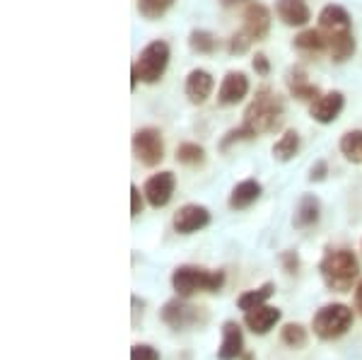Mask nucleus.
<instances>
[{
    "label": "nucleus",
    "instance_id": "5701e85b",
    "mask_svg": "<svg viewBox=\"0 0 362 360\" xmlns=\"http://www.w3.org/2000/svg\"><path fill=\"white\" fill-rule=\"evenodd\" d=\"M300 153V133L297 131H285L273 145V158L278 162H290L295 160V155Z\"/></svg>",
    "mask_w": 362,
    "mask_h": 360
},
{
    "label": "nucleus",
    "instance_id": "7c9ffc66",
    "mask_svg": "<svg viewBox=\"0 0 362 360\" xmlns=\"http://www.w3.org/2000/svg\"><path fill=\"white\" fill-rule=\"evenodd\" d=\"M131 360H160V353L150 344H136L131 348Z\"/></svg>",
    "mask_w": 362,
    "mask_h": 360
},
{
    "label": "nucleus",
    "instance_id": "e433bc0d",
    "mask_svg": "<svg viewBox=\"0 0 362 360\" xmlns=\"http://www.w3.org/2000/svg\"><path fill=\"white\" fill-rule=\"evenodd\" d=\"M355 310H358L362 317V281L355 286Z\"/></svg>",
    "mask_w": 362,
    "mask_h": 360
},
{
    "label": "nucleus",
    "instance_id": "412c9836",
    "mask_svg": "<svg viewBox=\"0 0 362 360\" xmlns=\"http://www.w3.org/2000/svg\"><path fill=\"white\" fill-rule=\"evenodd\" d=\"M276 293V283H264L261 288H254V290H247V293H242L237 298V307L242 312H251V310H256V307H261V305H266L268 300H271V295Z\"/></svg>",
    "mask_w": 362,
    "mask_h": 360
},
{
    "label": "nucleus",
    "instance_id": "c756f323",
    "mask_svg": "<svg viewBox=\"0 0 362 360\" xmlns=\"http://www.w3.org/2000/svg\"><path fill=\"white\" fill-rule=\"evenodd\" d=\"M249 46H251V39L244 32H239V34H232V37H230V44H227V49H230L232 56H239V54H247Z\"/></svg>",
    "mask_w": 362,
    "mask_h": 360
},
{
    "label": "nucleus",
    "instance_id": "dca6fc26",
    "mask_svg": "<svg viewBox=\"0 0 362 360\" xmlns=\"http://www.w3.org/2000/svg\"><path fill=\"white\" fill-rule=\"evenodd\" d=\"M280 317H283V312H280L278 307L261 305V307H256V310H251V312H244V324H247L254 334L264 336L280 322Z\"/></svg>",
    "mask_w": 362,
    "mask_h": 360
},
{
    "label": "nucleus",
    "instance_id": "7ed1b4c3",
    "mask_svg": "<svg viewBox=\"0 0 362 360\" xmlns=\"http://www.w3.org/2000/svg\"><path fill=\"white\" fill-rule=\"evenodd\" d=\"M225 286L223 271H208L201 266L184 264L174 269L172 274V288L179 298H191L196 293H218Z\"/></svg>",
    "mask_w": 362,
    "mask_h": 360
},
{
    "label": "nucleus",
    "instance_id": "4c0bfd02",
    "mask_svg": "<svg viewBox=\"0 0 362 360\" xmlns=\"http://www.w3.org/2000/svg\"><path fill=\"white\" fill-rule=\"evenodd\" d=\"M138 83H140V75H138V71H136V66H133V68H131V90H136Z\"/></svg>",
    "mask_w": 362,
    "mask_h": 360
},
{
    "label": "nucleus",
    "instance_id": "1a4fd4ad",
    "mask_svg": "<svg viewBox=\"0 0 362 360\" xmlns=\"http://www.w3.org/2000/svg\"><path fill=\"white\" fill-rule=\"evenodd\" d=\"M242 32L247 34L251 42H264L268 37V32H271V10H268L264 3H259V0L249 3L247 10H244Z\"/></svg>",
    "mask_w": 362,
    "mask_h": 360
},
{
    "label": "nucleus",
    "instance_id": "2f4dec72",
    "mask_svg": "<svg viewBox=\"0 0 362 360\" xmlns=\"http://www.w3.org/2000/svg\"><path fill=\"white\" fill-rule=\"evenodd\" d=\"M251 66H254L256 75H261V78H266V75L271 73V61H268L266 54H256L254 61H251Z\"/></svg>",
    "mask_w": 362,
    "mask_h": 360
},
{
    "label": "nucleus",
    "instance_id": "ddd939ff",
    "mask_svg": "<svg viewBox=\"0 0 362 360\" xmlns=\"http://www.w3.org/2000/svg\"><path fill=\"white\" fill-rule=\"evenodd\" d=\"M249 95V78L242 71H230L220 83L218 90V102L223 107H232V104H239L244 97Z\"/></svg>",
    "mask_w": 362,
    "mask_h": 360
},
{
    "label": "nucleus",
    "instance_id": "f03ea898",
    "mask_svg": "<svg viewBox=\"0 0 362 360\" xmlns=\"http://www.w3.org/2000/svg\"><path fill=\"white\" fill-rule=\"evenodd\" d=\"M319 271L326 288L336 290V293H348L353 288L355 278L360 276V261L350 249H331L321 259Z\"/></svg>",
    "mask_w": 362,
    "mask_h": 360
},
{
    "label": "nucleus",
    "instance_id": "20e7f679",
    "mask_svg": "<svg viewBox=\"0 0 362 360\" xmlns=\"http://www.w3.org/2000/svg\"><path fill=\"white\" fill-rule=\"evenodd\" d=\"M353 327V310L343 303L324 305L312 319V329L321 341H336Z\"/></svg>",
    "mask_w": 362,
    "mask_h": 360
},
{
    "label": "nucleus",
    "instance_id": "cd10ccee",
    "mask_svg": "<svg viewBox=\"0 0 362 360\" xmlns=\"http://www.w3.org/2000/svg\"><path fill=\"white\" fill-rule=\"evenodd\" d=\"M280 341L290 348H305L307 346V329L295 322L285 324L283 332H280Z\"/></svg>",
    "mask_w": 362,
    "mask_h": 360
},
{
    "label": "nucleus",
    "instance_id": "0eeeda50",
    "mask_svg": "<svg viewBox=\"0 0 362 360\" xmlns=\"http://www.w3.org/2000/svg\"><path fill=\"white\" fill-rule=\"evenodd\" d=\"M162 322L172 327L174 332H184L189 327L206 322V312L201 307H194L186 303V298H174L162 307Z\"/></svg>",
    "mask_w": 362,
    "mask_h": 360
},
{
    "label": "nucleus",
    "instance_id": "c9c22d12",
    "mask_svg": "<svg viewBox=\"0 0 362 360\" xmlns=\"http://www.w3.org/2000/svg\"><path fill=\"white\" fill-rule=\"evenodd\" d=\"M223 8H242V5H249L254 3V0H218Z\"/></svg>",
    "mask_w": 362,
    "mask_h": 360
},
{
    "label": "nucleus",
    "instance_id": "4468645a",
    "mask_svg": "<svg viewBox=\"0 0 362 360\" xmlns=\"http://www.w3.org/2000/svg\"><path fill=\"white\" fill-rule=\"evenodd\" d=\"M213 87H215V78L208 71H203V68H194V71L186 75L184 92L191 104H206L208 97L213 95Z\"/></svg>",
    "mask_w": 362,
    "mask_h": 360
},
{
    "label": "nucleus",
    "instance_id": "f704fd0d",
    "mask_svg": "<svg viewBox=\"0 0 362 360\" xmlns=\"http://www.w3.org/2000/svg\"><path fill=\"white\" fill-rule=\"evenodd\" d=\"M280 261H283V266H285V271H288V274H295V271L300 269V259H297L295 252H283Z\"/></svg>",
    "mask_w": 362,
    "mask_h": 360
},
{
    "label": "nucleus",
    "instance_id": "72a5a7b5",
    "mask_svg": "<svg viewBox=\"0 0 362 360\" xmlns=\"http://www.w3.org/2000/svg\"><path fill=\"white\" fill-rule=\"evenodd\" d=\"M143 196L145 194H140V189L136 187V184H131V216L133 218L143 213Z\"/></svg>",
    "mask_w": 362,
    "mask_h": 360
},
{
    "label": "nucleus",
    "instance_id": "9d476101",
    "mask_svg": "<svg viewBox=\"0 0 362 360\" xmlns=\"http://www.w3.org/2000/svg\"><path fill=\"white\" fill-rule=\"evenodd\" d=\"M210 223V211L206 206H198V203H186L174 213V230L179 235H194V232L203 230Z\"/></svg>",
    "mask_w": 362,
    "mask_h": 360
},
{
    "label": "nucleus",
    "instance_id": "4be33fe9",
    "mask_svg": "<svg viewBox=\"0 0 362 360\" xmlns=\"http://www.w3.org/2000/svg\"><path fill=\"white\" fill-rule=\"evenodd\" d=\"M293 44L297 51H302V54H321L324 49H329V42H326L321 29H302V32L295 37Z\"/></svg>",
    "mask_w": 362,
    "mask_h": 360
},
{
    "label": "nucleus",
    "instance_id": "a878e982",
    "mask_svg": "<svg viewBox=\"0 0 362 360\" xmlns=\"http://www.w3.org/2000/svg\"><path fill=\"white\" fill-rule=\"evenodd\" d=\"M338 148H341L343 158H346L348 162H353V165H360V162H362V131L343 133Z\"/></svg>",
    "mask_w": 362,
    "mask_h": 360
},
{
    "label": "nucleus",
    "instance_id": "393cba45",
    "mask_svg": "<svg viewBox=\"0 0 362 360\" xmlns=\"http://www.w3.org/2000/svg\"><path fill=\"white\" fill-rule=\"evenodd\" d=\"M189 46H191V51H196V54L210 56L218 51L220 42L213 32H208V29H194V32L189 34Z\"/></svg>",
    "mask_w": 362,
    "mask_h": 360
},
{
    "label": "nucleus",
    "instance_id": "f257e3e1",
    "mask_svg": "<svg viewBox=\"0 0 362 360\" xmlns=\"http://www.w3.org/2000/svg\"><path fill=\"white\" fill-rule=\"evenodd\" d=\"M285 119V104L283 100L271 90V87H259L254 100L249 102L247 112H244L242 126L251 133V138L264 136V133H273L283 126Z\"/></svg>",
    "mask_w": 362,
    "mask_h": 360
},
{
    "label": "nucleus",
    "instance_id": "f3484780",
    "mask_svg": "<svg viewBox=\"0 0 362 360\" xmlns=\"http://www.w3.org/2000/svg\"><path fill=\"white\" fill-rule=\"evenodd\" d=\"M244 353V334L239 329L237 322H225L223 324V344L218 348L220 360H237Z\"/></svg>",
    "mask_w": 362,
    "mask_h": 360
},
{
    "label": "nucleus",
    "instance_id": "6e6552de",
    "mask_svg": "<svg viewBox=\"0 0 362 360\" xmlns=\"http://www.w3.org/2000/svg\"><path fill=\"white\" fill-rule=\"evenodd\" d=\"M174 189H177V177L174 172H157L153 177L145 182L143 187V194H145V201L150 203L153 208H165L174 196Z\"/></svg>",
    "mask_w": 362,
    "mask_h": 360
},
{
    "label": "nucleus",
    "instance_id": "b1692460",
    "mask_svg": "<svg viewBox=\"0 0 362 360\" xmlns=\"http://www.w3.org/2000/svg\"><path fill=\"white\" fill-rule=\"evenodd\" d=\"M355 49H358V44H355L353 32L329 39V54H331V61H336V63L350 61V58H353V54H355Z\"/></svg>",
    "mask_w": 362,
    "mask_h": 360
},
{
    "label": "nucleus",
    "instance_id": "423d86ee",
    "mask_svg": "<svg viewBox=\"0 0 362 360\" xmlns=\"http://www.w3.org/2000/svg\"><path fill=\"white\" fill-rule=\"evenodd\" d=\"M131 145L136 160L143 162L145 167H157L165 160V141H162V133L153 126H145L133 133Z\"/></svg>",
    "mask_w": 362,
    "mask_h": 360
},
{
    "label": "nucleus",
    "instance_id": "f8f14e48",
    "mask_svg": "<svg viewBox=\"0 0 362 360\" xmlns=\"http://www.w3.org/2000/svg\"><path fill=\"white\" fill-rule=\"evenodd\" d=\"M343 107H346V97L343 92H326V95H319V100H314L309 104V116H312L317 124H334V121L341 116Z\"/></svg>",
    "mask_w": 362,
    "mask_h": 360
},
{
    "label": "nucleus",
    "instance_id": "9b49d317",
    "mask_svg": "<svg viewBox=\"0 0 362 360\" xmlns=\"http://www.w3.org/2000/svg\"><path fill=\"white\" fill-rule=\"evenodd\" d=\"M319 29L324 32L326 42L334 37H341V34L353 32V25H350V15L343 5H326L324 10L319 13Z\"/></svg>",
    "mask_w": 362,
    "mask_h": 360
},
{
    "label": "nucleus",
    "instance_id": "a211bd4d",
    "mask_svg": "<svg viewBox=\"0 0 362 360\" xmlns=\"http://www.w3.org/2000/svg\"><path fill=\"white\" fill-rule=\"evenodd\" d=\"M261 199V184L256 179H244L239 182L230 194V208L232 211H247Z\"/></svg>",
    "mask_w": 362,
    "mask_h": 360
},
{
    "label": "nucleus",
    "instance_id": "c85d7f7f",
    "mask_svg": "<svg viewBox=\"0 0 362 360\" xmlns=\"http://www.w3.org/2000/svg\"><path fill=\"white\" fill-rule=\"evenodd\" d=\"M174 5V0H138V13L145 20H160L162 15H167V10Z\"/></svg>",
    "mask_w": 362,
    "mask_h": 360
},
{
    "label": "nucleus",
    "instance_id": "473e14b6",
    "mask_svg": "<svg viewBox=\"0 0 362 360\" xmlns=\"http://www.w3.org/2000/svg\"><path fill=\"white\" fill-rule=\"evenodd\" d=\"M326 174H329V165L324 160H317L309 170V182H324Z\"/></svg>",
    "mask_w": 362,
    "mask_h": 360
},
{
    "label": "nucleus",
    "instance_id": "bb28decb",
    "mask_svg": "<svg viewBox=\"0 0 362 360\" xmlns=\"http://www.w3.org/2000/svg\"><path fill=\"white\" fill-rule=\"evenodd\" d=\"M177 162L186 167H201L206 162V150L198 143H181L177 148Z\"/></svg>",
    "mask_w": 362,
    "mask_h": 360
},
{
    "label": "nucleus",
    "instance_id": "6ab92c4d",
    "mask_svg": "<svg viewBox=\"0 0 362 360\" xmlns=\"http://www.w3.org/2000/svg\"><path fill=\"white\" fill-rule=\"evenodd\" d=\"M321 218V203L314 194H305L297 203V211H295V228L297 230H307L314 228Z\"/></svg>",
    "mask_w": 362,
    "mask_h": 360
},
{
    "label": "nucleus",
    "instance_id": "aec40b11",
    "mask_svg": "<svg viewBox=\"0 0 362 360\" xmlns=\"http://www.w3.org/2000/svg\"><path fill=\"white\" fill-rule=\"evenodd\" d=\"M288 87H290V95L297 97L300 102H314L321 95L319 87L307 80V73L302 68H293L288 73Z\"/></svg>",
    "mask_w": 362,
    "mask_h": 360
},
{
    "label": "nucleus",
    "instance_id": "2eb2a0df",
    "mask_svg": "<svg viewBox=\"0 0 362 360\" xmlns=\"http://www.w3.org/2000/svg\"><path fill=\"white\" fill-rule=\"evenodd\" d=\"M276 15L288 27H305L312 20V10L305 0H276Z\"/></svg>",
    "mask_w": 362,
    "mask_h": 360
},
{
    "label": "nucleus",
    "instance_id": "39448f33",
    "mask_svg": "<svg viewBox=\"0 0 362 360\" xmlns=\"http://www.w3.org/2000/svg\"><path fill=\"white\" fill-rule=\"evenodd\" d=\"M169 44L165 39H155V42H150L145 46L143 51H140V56L136 58V71L140 75V80L148 85H155L162 80V75H165L167 66H169Z\"/></svg>",
    "mask_w": 362,
    "mask_h": 360
}]
</instances>
